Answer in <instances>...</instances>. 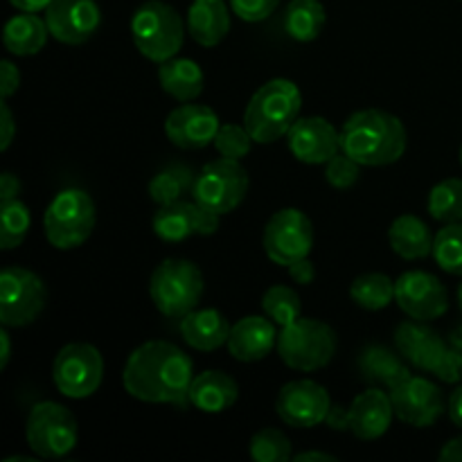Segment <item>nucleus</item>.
I'll return each mask as SVG.
<instances>
[{"instance_id": "1", "label": "nucleus", "mask_w": 462, "mask_h": 462, "mask_svg": "<svg viewBox=\"0 0 462 462\" xmlns=\"http://www.w3.org/2000/svg\"><path fill=\"white\" fill-rule=\"evenodd\" d=\"M194 364L180 347L167 341H147L131 352L122 370V386L131 397L147 404H189Z\"/></svg>"}, {"instance_id": "2", "label": "nucleus", "mask_w": 462, "mask_h": 462, "mask_svg": "<svg viewBox=\"0 0 462 462\" xmlns=\"http://www.w3.org/2000/svg\"><path fill=\"white\" fill-rule=\"evenodd\" d=\"M341 152L364 167H383L406 152V129L393 113L365 108L347 117L341 131Z\"/></svg>"}, {"instance_id": "3", "label": "nucleus", "mask_w": 462, "mask_h": 462, "mask_svg": "<svg viewBox=\"0 0 462 462\" xmlns=\"http://www.w3.org/2000/svg\"><path fill=\"white\" fill-rule=\"evenodd\" d=\"M302 95L291 79H271L257 90L244 111V126L260 144L275 143L300 117Z\"/></svg>"}, {"instance_id": "4", "label": "nucleus", "mask_w": 462, "mask_h": 462, "mask_svg": "<svg viewBox=\"0 0 462 462\" xmlns=\"http://www.w3.org/2000/svg\"><path fill=\"white\" fill-rule=\"evenodd\" d=\"M131 36L143 57L162 63L176 57L183 48L185 23L171 5L162 0H147L134 12Z\"/></svg>"}, {"instance_id": "5", "label": "nucleus", "mask_w": 462, "mask_h": 462, "mask_svg": "<svg viewBox=\"0 0 462 462\" xmlns=\"http://www.w3.org/2000/svg\"><path fill=\"white\" fill-rule=\"evenodd\" d=\"M149 293L162 316L183 319L197 310L203 296V273L194 262L170 257L153 269Z\"/></svg>"}, {"instance_id": "6", "label": "nucleus", "mask_w": 462, "mask_h": 462, "mask_svg": "<svg viewBox=\"0 0 462 462\" xmlns=\"http://www.w3.org/2000/svg\"><path fill=\"white\" fill-rule=\"evenodd\" d=\"M95 219L97 212L88 192L79 188L61 189L43 215L45 237L59 251H72L93 235Z\"/></svg>"}, {"instance_id": "7", "label": "nucleus", "mask_w": 462, "mask_h": 462, "mask_svg": "<svg viewBox=\"0 0 462 462\" xmlns=\"http://www.w3.org/2000/svg\"><path fill=\"white\" fill-rule=\"evenodd\" d=\"M278 355L291 370L314 373L337 355V334L323 320L300 316L278 334Z\"/></svg>"}, {"instance_id": "8", "label": "nucleus", "mask_w": 462, "mask_h": 462, "mask_svg": "<svg viewBox=\"0 0 462 462\" xmlns=\"http://www.w3.org/2000/svg\"><path fill=\"white\" fill-rule=\"evenodd\" d=\"M25 438L30 449L39 458H66L77 447V438H79L75 415L57 402H41L32 406Z\"/></svg>"}, {"instance_id": "9", "label": "nucleus", "mask_w": 462, "mask_h": 462, "mask_svg": "<svg viewBox=\"0 0 462 462\" xmlns=\"http://www.w3.org/2000/svg\"><path fill=\"white\" fill-rule=\"evenodd\" d=\"M248 192V174L239 161L217 158L208 162L192 185V199L197 206L208 208L217 215H228Z\"/></svg>"}, {"instance_id": "10", "label": "nucleus", "mask_w": 462, "mask_h": 462, "mask_svg": "<svg viewBox=\"0 0 462 462\" xmlns=\"http://www.w3.org/2000/svg\"><path fill=\"white\" fill-rule=\"evenodd\" d=\"M104 379V359L90 343H68L59 350L52 364V382L61 395L70 400H86Z\"/></svg>"}, {"instance_id": "11", "label": "nucleus", "mask_w": 462, "mask_h": 462, "mask_svg": "<svg viewBox=\"0 0 462 462\" xmlns=\"http://www.w3.org/2000/svg\"><path fill=\"white\" fill-rule=\"evenodd\" d=\"M48 300L43 280L23 266H7L0 273V323L25 328L34 323Z\"/></svg>"}, {"instance_id": "12", "label": "nucleus", "mask_w": 462, "mask_h": 462, "mask_svg": "<svg viewBox=\"0 0 462 462\" xmlns=\"http://www.w3.org/2000/svg\"><path fill=\"white\" fill-rule=\"evenodd\" d=\"M262 244L273 264L291 266L293 262L310 257L314 246V226L302 210L284 208L269 219Z\"/></svg>"}, {"instance_id": "13", "label": "nucleus", "mask_w": 462, "mask_h": 462, "mask_svg": "<svg viewBox=\"0 0 462 462\" xmlns=\"http://www.w3.org/2000/svg\"><path fill=\"white\" fill-rule=\"evenodd\" d=\"M397 420L415 429H427L445 413V397L433 382L409 374L404 382L388 391Z\"/></svg>"}, {"instance_id": "14", "label": "nucleus", "mask_w": 462, "mask_h": 462, "mask_svg": "<svg viewBox=\"0 0 462 462\" xmlns=\"http://www.w3.org/2000/svg\"><path fill=\"white\" fill-rule=\"evenodd\" d=\"M395 302L409 319L436 320L449 310L447 289L436 275L427 271H406L395 282Z\"/></svg>"}, {"instance_id": "15", "label": "nucleus", "mask_w": 462, "mask_h": 462, "mask_svg": "<svg viewBox=\"0 0 462 462\" xmlns=\"http://www.w3.org/2000/svg\"><path fill=\"white\" fill-rule=\"evenodd\" d=\"M329 409H332L329 393L311 379L284 383L275 400L278 418L293 429L319 427L320 422H325Z\"/></svg>"}, {"instance_id": "16", "label": "nucleus", "mask_w": 462, "mask_h": 462, "mask_svg": "<svg viewBox=\"0 0 462 462\" xmlns=\"http://www.w3.org/2000/svg\"><path fill=\"white\" fill-rule=\"evenodd\" d=\"M50 36L66 45H81L93 39L102 23L95 0H52L45 9Z\"/></svg>"}, {"instance_id": "17", "label": "nucleus", "mask_w": 462, "mask_h": 462, "mask_svg": "<svg viewBox=\"0 0 462 462\" xmlns=\"http://www.w3.org/2000/svg\"><path fill=\"white\" fill-rule=\"evenodd\" d=\"M287 135L289 152L305 165H325L341 152V134L325 117H298Z\"/></svg>"}, {"instance_id": "18", "label": "nucleus", "mask_w": 462, "mask_h": 462, "mask_svg": "<svg viewBox=\"0 0 462 462\" xmlns=\"http://www.w3.org/2000/svg\"><path fill=\"white\" fill-rule=\"evenodd\" d=\"M221 122L206 104L185 102L165 120V135L179 149H203L215 143Z\"/></svg>"}, {"instance_id": "19", "label": "nucleus", "mask_w": 462, "mask_h": 462, "mask_svg": "<svg viewBox=\"0 0 462 462\" xmlns=\"http://www.w3.org/2000/svg\"><path fill=\"white\" fill-rule=\"evenodd\" d=\"M395 346L397 352L411 365L424 370V373H433L451 343L445 341L438 332H433L427 323L411 319L395 329Z\"/></svg>"}, {"instance_id": "20", "label": "nucleus", "mask_w": 462, "mask_h": 462, "mask_svg": "<svg viewBox=\"0 0 462 462\" xmlns=\"http://www.w3.org/2000/svg\"><path fill=\"white\" fill-rule=\"evenodd\" d=\"M228 352L233 359L244 361V364H253V361H262L269 355L273 347H278V332H275V323L266 316H244L242 320L230 328L228 337Z\"/></svg>"}, {"instance_id": "21", "label": "nucleus", "mask_w": 462, "mask_h": 462, "mask_svg": "<svg viewBox=\"0 0 462 462\" xmlns=\"http://www.w3.org/2000/svg\"><path fill=\"white\" fill-rule=\"evenodd\" d=\"M395 409H393L391 395L379 388L361 393L355 397L352 406L347 409V420H350V431L359 440H377L391 429Z\"/></svg>"}, {"instance_id": "22", "label": "nucleus", "mask_w": 462, "mask_h": 462, "mask_svg": "<svg viewBox=\"0 0 462 462\" xmlns=\"http://www.w3.org/2000/svg\"><path fill=\"white\" fill-rule=\"evenodd\" d=\"M230 5L226 0H194L188 9V32L203 48H215L230 32Z\"/></svg>"}, {"instance_id": "23", "label": "nucleus", "mask_w": 462, "mask_h": 462, "mask_svg": "<svg viewBox=\"0 0 462 462\" xmlns=\"http://www.w3.org/2000/svg\"><path fill=\"white\" fill-rule=\"evenodd\" d=\"M180 337L192 350L215 352L228 343L230 325L221 311L194 310L180 319Z\"/></svg>"}, {"instance_id": "24", "label": "nucleus", "mask_w": 462, "mask_h": 462, "mask_svg": "<svg viewBox=\"0 0 462 462\" xmlns=\"http://www.w3.org/2000/svg\"><path fill=\"white\" fill-rule=\"evenodd\" d=\"M239 386L221 370H206L197 374L189 386V404L203 413H224L237 402Z\"/></svg>"}, {"instance_id": "25", "label": "nucleus", "mask_w": 462, "mask_h": 462, "mask_svg": "<svg viewBox=\"0 0 462 462\" xmlns=\"http://www.w3.org/2000/svg\"><path fill=\"white\" fill-rule=\"evenodd\" d=\"M356 364H359V373L365 382L377 383L388 391L411 374L409 365H406L409 361L400 352H393L386 346H368L359 355Z\"/></svg>"}, {"instance_id": "26", "label": "nucleus", "mask_w": 462, "mask_h": 462, "mask_svg": "<svg viewBox=\"0 0 462 462\" xmlns=\"http://www.w3.org/2000/svg\"><path fill=\"white\" fill-rule=\"evenodd\" d=\"M48 23L39 14L21 12L7 21L3 30V43L14 57H32L39 54L48 43Z\"/></svg>"}, {"instance_id": "27", "label": "nucleus", "mask_w": 462, "mask_h": 462, "mask_svg": "<svg viewBox=\"0 0 462 462\" xmlns=\"http://www.w3.org/2000/svg\"><path fill=\"white\" fill-rule=\"evenodd\" d=\"M158 84L179 102H194L203 93V70L192 59L171 57L158 66Z\"/></svg>"}, {"instance_id": "28", "label": "nucleus", "mask_w": 462, "mask_h": 462, "mask_svg": "<svg viewBox=\"0 0 462 462\" xmlns=\"http://www.w3.org/2000/svg\"><path fill=\"white\" fill-rule=\"evenodd\" d=\"M433 235L429 226L415 215L397 217L388 230L391 248L404 260H424L433 253Z\"/></svg>"}, {"instance_id": "29", "label": "nucleus", "mask_w": 462, "mask_h": 462, "mask_svg": "<svg viewBox=\"0 0 462 462\" xmlns=\"http://www.w3.org/2000/svg\"><path fill=\"white\" fill-rule=\"evenodd\" d=\"M153 233L167 244L185 242L197 235V203L180 199L167 206H158V212L153 215Z\"/></svg>"}, {"instance_id": "30", "label": "nucleus", "mask_w": 462, "mask_h": 462, "mask_svg": "<svg viewBox=\"0 0 462 462\" xmlns=\"http://www.w3.org/2000/svg\"><path fill=\"white\" fill-rule=\"evenodd\" d=\"M328 23V14L320 0H291L284 12V30L298 43L319 39Z\"/></svg>"}, {"instance_id": "31", "label": "nucleus", "mask_w": 462, "mask_h": 462, "mask_svg": "<svg viewBox=\"0 0 462 462\" xmlns=\"http://www.w3.org/2000/svg\"><path fill=\"white\" fill-rule=\"evenodd\" d=\"M350 298L368 311L386 310L395 302V282L383 273H364L352 282Z\"/></svg>"}, {"instance_id": "32", "label": "nucleus", "mask_w": 462, "mask_h": 462, "mask_svg": "<svg viewBox=\"0 0 462 462\" xmlns=\"http://www.w3.org/2000/svg\"><path fill=\"white\" fill-rule=\"evenodd\" d=\"M429 215L440 224L462 221V179H445L429 192Z\"/></svg>"}, {"instance_id": "33", "label": "nucleus", "mask_w": 462, "mask_h": 462, "mask_svg": "<svg viewBox=\"0 0 462 462\" xmlns=\"http://www.w3.org/2000/svg\"><path fill=\"white\" fill-rule=\"evenodd\" d=\"M194 179L185 167H167L158 171L149 183V197L156 206H167L183 199L185 192H192Z\"/></svg>"}, {"instance_id": "34", "label": "nucleus", "mask_w": 462, "mask_h": 462, "mask_svg": "<svg viewBox=\"0 0 462 462\" xmlns=\"http://www.w3.org/2000/svg\"><path fill=\"white\" fill-rule=\"evenodd\" d=\"M262 310L275 325L287 328L302 316V302L293 289L275 284V287L266 289L264 298H262Z\"/></svg>"}, {"instance_id": "35", "label": "nucleus", "mask_w": 462, "mask_h": 462, "mask_svg": "<svg viewBox=\"0 0 462 462\" xmlns=\"http://www.w3.org/2000/svg\"><path fill=\"white\" fill-rule=\"evenodd\" d=\"M30 224L32 217L25 203L18 201V199L3 201V210H0V248L12 251V248L21 246L27 230H30Z\"/></svg>"}, {"instance_id": "36", "label": "nucleus", "mask_w": 462, "mask_h": 462, "mask_svg": "<svg viewBox=\"0 0 462 462\" xmlns=\"http://www.w3.org/2000/svg\"><path fill=\"white\" fill-rule=\"evenodd\" d=\"M433 257L442 271L462 275V221L445 224L433 239Z\"/></svg>"}, {"instance_id": "37", "label": "nucleus", "mask_w": 462, "mask_h": 462, "mask_svg": "<svg viewBox=\"0 0 462 462\" xmlns=\"http://www.w3.org/2000/svg\"><path fill=\"white\" fill-rule=\"evenodd\" d=\"M248 454L257 462H287L293 458L291 440L280 429H262L251 438Z\"/></svg>"}, {"instance_id": "38", "label": "nucleus", "mask_w": 462, "mask_h": 462, "mask_svg": "<svg viewBox=\"0 0 462 462\" xmlns=\"http://www.w3.org/2000/svg\"><path fill=\"white\" fill-rule=\"evenodd\" d=\"M253 143H255V140L248 134L246 126L221 125L212 144H215V149L219 152V156L230 158V161H242V158L248 156Z\"/></svg>"}, {"instance_id": "39", "label": "nucleus", "mask_w": 462, "mask_h": 462, "mask_svg": "<svg viewBox=\"0 0 462 462\" xmlns=\"http://www.w3.org/2000/svg\"><path fill=\"white\" fill-rule=\"evenodd\" d=\"M361 167L355 158H350L347 153L338 152L332 161L325 162V179L332 188L337 189H350L352 185H356L361 176Z\"/></svg>"}, {"instance_id": "40", "label": "nucleus", "mask_w": 462, "mask_h": 462, "mask_svg": "<svg viewBox=\"0 0 462 462\" xmlns=\"http://www.w3.org/2000/svg\"><path fill=\"white\" fill-rule=\"evenodd\" d=\"M235 16L246 23H260L278 9L280 0H228Z\"/></svg>"}, {"instance_id": "41", "label": "nucleus", "mask_w": 462, "mask_h": 462, "mask_svg": "<svg viewBox=\"0 0 462 462\" xmlns=\"http://www.w3.org/2000/svg\"><path fill=\"white\" fill-rule=\"evenodd\" d=\"M433 377H438L445 383H458L462 379V355L456 350L454 346H449V350L445 352V356L440 359V364L433 370Z\"/></svg>"}, {"instance_id": "42", "label": "nucleus", "mask_w": 462, "mask_h": 462, "mask_svg": "<svg viewBox=\"0 0 462 462\" xmlns=\"http://www.w3.org/2000/svg\"><path fill=\"white\" fill-rule=\"evenodd\" d=\"M18 88H21V70L5 59L0 63V95L3 99H9Z\"/></svg>"}, {"instance_id": "43", "label": "nucleus", "mask_w": 462, "mask_h": 462, "mask_svg": "<svg viewBox=\"0 0 462 462\" xmlns=\"http://www.w3.org/2000/svg\"><path fill=\"white\" fill-rule=\"evenodd\" d=\"M14 134H16V122H14L12 111H9L7 99H3L0 104V149L7 152L9 144H12Z\"/></svg>"}, {"instance_id": "44", "label": "nucleus", "mask_w": 462, "mask_h": 462, "mask_svg": "<svg viewBox=\"0 0 462 462\" xmlns=\"http://www.w3.org/2000/svg\"><path fill=\"white\" fill-rule=\"evenodd\" d=\"M219 217L221 215L208 210V208L197 206V235H203V237L215 235L219 230Z\"/></svg>"}, {"instance_id": "45", "label": "nucleus", "mask_w": 462, "mask_h": 462, "mask_svg": "<svg viewBox=\"0 0 462 462\" xmlns=\"http://www.w3.org/2000/svg\"><path fill=\"white\" fill-rule=\"evenodd\" d=\"M287 269H289V275H291L293 282H298V284H311V282H314L316 269H314V264L310 262V257L293 262V264L287 266Z\"/></svg>"}, {"instance_id": "46", "label": "nucleus", "mask_w": 462, "mask_h": 462, "mask_svg": "<svg viewBox=\"0 0 462 462\" xmlns=\"http://www.w3.org/2000/svg\"><path fill=\"white\" fill-rule=\"evenodd\" d=\"M18 192H21V180H18L12 171H5V174L0 176V203L18 199Z\"/></svg>"}, {"instance_id": "47", "label": "nucleus", "mask_w": 462, "mask_h": 462, "mask_svg": "<svg viewBox=\"0 0 462 462\" xmlns=\"http://www.w3.org/2000/svg\"><path fill=\"white\" fill-rule=\"evenodd\" d=\"M328 427H332L334 431H350V420H347V411H343L341 406H332L325 418Z\"/></svg>"}, {"instance_id": "48", "label": "nucleus", "mask_w": 462, "mask_h": 462, "mask_svg": "<svg viewBox=\"0 0 462 462\" xmlns=\"http://www.w3.org/2000/svg\"><path fill=\"white\" fill-rule=\"evenodd\" d=\"M447 413H449L451 422H454L458 429H462V386H458L454 393H451L449 404H447Z\"/></svg>"}, {"instance_id": "49", "label": "nucleus", "mask_w": 462, "mask_h": 462, "mask_svg": "<svg viewBox=\"0 0 462 462\" xmlns=\"http://www.w3.org/2000/svg\"><path fill=\"white\" fill-rule=\"evenodd\" d=\"M438 458H440L442 462H462V436L447 442V445L442 447V451Z\"/></svg>"}, {"instance_id": "50", "label": "nucleus", "mask_w": 462, "mask_h": 462, "mask_svg": "<svg viewBox=\"0 0 462 462\" xmlns=\"http://www.w3.org/2000/svg\"><path fill=\"white\" fill-rule=\"evenodd\" d=\"M9 3H12V7H16L18 12L39 14V12H45L52 0H9Z\"/></svg>"}, {"instance_id": "51", "label": "nucleus", "mask_w": 462, "mask_h": 462, "mask_svg": "<svg viewBox=\"0 0 462 462\" xmlns=\"http://www.w3.org/2000/svg\"><path fill=\"white\" fill-rule=\"evenodd\" d=\"M9 356H12V338L7 329H0V370L7 368Z\"/></svg>"}, {"instance_id": "52", "label": "nucleus", "mask_w": 462, "mask_h": 462, "mask_svg": "<svg viewBox=\"0 0 462 462\" xmlns=\"http://www.w3.org/2000/svg\"><path fill=\"white\" fill-rule=\"evenodd\" d=\"M293 460L296 462H314V460H320V462H337L338 458L332 454H325V451H302V454L293 456Z\"/></svg>"}, {"instance_id": "53", "label": "nucleus", "mask_w": 462, "mask_h": 462, "mask_svg": "<svg viewBox=\"0 0 462 462\" xmlns=\"http://www.w3.org/2000/svg\"><path fill=\"white\" fill-rule=\"evenodd\" d=\"M449 343L462 355V325H460V328L454 329V334L449 337Z\"/></svg>"}, {"instance_id": "54", "label": "nucleus", "mask_w": 462, "mask_h": 462, "mask_svg": "<svg viewBox=\"0 0 462 462\" xmlns=\"http://www.w3.org/2000/svg\"><path fill=\"white\" fill-rule=\"evenodd\" d=\"M5 462H34V458H25V456H14V458H5Z\"/></svg>"}, {"instance_id": "55", "label": "nucleus", "mask_w": 462, "mask_h": 462, "mask_svg": "<svg viewBox=\"0 0 462 462\" xmlns=\"http://www.w3.org/2000/svg\"><path fill=\"white\" fill-rule=\"evenodd\" d=\"M458 305H460V310H462V282H460V287H458Z\"/></svg>"}, {"instance_id": "56", "label": "nucleus", "mask_w": 462, "mask_h": 462, "mask_svg": "<svg viewBox=\"0 0 462 462\" xmlns=\"http://www.w3.org/2000/svg\"><path fill=\"white\" fill-rule=\"evenodd\" d=\"M460 165H462V147H460Z\"/></svg>"}]
</instances>
